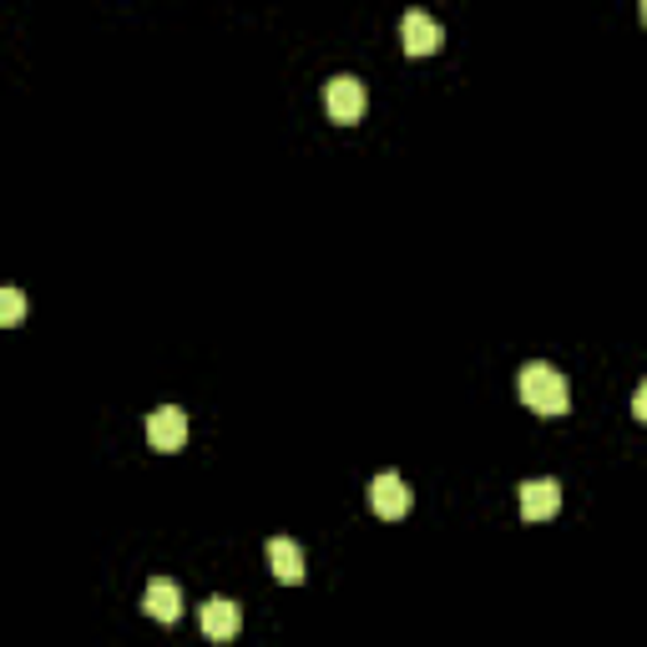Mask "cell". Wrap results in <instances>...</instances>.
I'll return each mask as SVG.
<instances>
[{
  "instance_id": "6da1fadb",
  "label": "cell",
  "mask_w": 647,
  "mask_h": 647,
  "mask_svg": "<svg viewBox=\"0 0 647 647\" xmlns=\"http://www.w3.org/2000/svg\"><path fill=\"white\" fill-rule=\"evenodd\" d=\"M516 390H521V405L531 410V415H567L571 410V384H567V374L557 370V364H541V360H531L527 370L516 374Z\"/></svg>"
},
{
  "instance_id": "7a4b0ae2",
  "label": "cell",
  "mask_w": 647,
  "mask_h": 647,
  "mask_svg": "<svg viewBox=\"0 0 647 647\" xmlns=\"http://www.w3.org/2000/svg\"><path fill=\"white\" fill-rule=\"evenodd\" d=\"M370 506H374V516H384V521H400V516H410V506H415V491L405 486V476L380 471L374 486H370Z\"/></svg>"
},
{
  "instance_id": "3957f363",
  "label": "cell",
  "mask_w": 647,
  "mask_h": 647,
  "mask_svg": "<svg viewBox=\"0 0 647 647\" xmlns=\"http://www.w3.org/2000/svg\"><path fill=\"white\" fill-rule=\"evenodd\" d=\"M364 101H370V97H364V81L350 77V71H344V77H334L330 87H324V111H330L340 127H350V121L364 117Z\"/></svg>"
},
{
  "instance_id": "277c9868",
  "label": "cell",
  "mask_w": 647,
  "mask_h": 647,
  "mask_svg": "<svg viewBox=\"0 0 647 647\" xmlns=\"http://www.w3.org/2000/svg\"><path fill=\"white\" fill-rule=\"evenodd\" d=\"M147 445L163 450V455H173V450L187 445V415L177 405H163L147 415Z\"/></svg>"
},
{
  "instance_id": "5b68a950",
  "label": "cell",
  "mask_w": 647,
  "mask_h": 647,
  "mask_svg": "<svg viewBox=\"0 0 647 647\" xmlns=\"http://www.w3.org/2000/svg\"><path fill=\"white\" fill-rule=\"evenodd\" d=\"M440 41H445V31L435 26V16H425V11H405V21H400V46H405L410 56H430V51H440Z\"/></svg>"
},
{
  "instance_id": "8992f818",
  "label": "cell",
  "mask_w": 647,
  "mask_h": 647,
  "mask_svg": "<svg viewBox=\"0 0 647 647\" xmlns=\"http://www.w3.org/2000/svg\"><path fill=\"white\" fill-rule=\"evenodd\" d=\"M198 623H203V633H208L213 643H228V637H238L243 607L228 602V597H208V602L198 607Z\"/></svg>"
},
{
  "instance_id": "52a82bcc",
  "label": "cell",
  "mask_w": 647,
  "mask_h": 647,
  "mask_svg": "<svg viewBox=\"0 0 647 647\" xmlns=\"http://www.w3.org/2000/svg\"><path fill=\"white\" fill-rule=\"evenodd\" d=\"M561 511V486L551 476H537V481L521 486V516L527 521H551Z\"/></svg>"
},
{
  "instance_id": "ba28073f",
  "label": "cell",
  "mask_w": 647,
  "mask_h": 647,
  "mask_svg": "<svg viewBox=\"0 0 647 647\" xmlns=\"http://www.w3.org/2000/svg\"><path fill=\"white\" fill-rule=\"evenodd\" d=\"M143 612L157 617V623H177L183 617V587L173 577H153L147 581V597H143Z\"/></svg>"
},
{
  "instance_id": "9c48e42d",
  "label": "cell",
  "mask_w": 647,
  "mask_h": 647,
  "mask_svg": "<svg viewBox=\"0 0 647 647\" xmlns=\"http://www.w3.org/2000/svg\"><path fill=\"white\" fill-rule=\"evenodd\" d=\"M268 567H274V577L278 581H304V551H298V541H288V537H274L268 541Z\"/></svg>"
},
{
  "instance_id": "30bf717a",
  "label": "cell",
  "mask_w": 647,
  "mask_h": 647,
  "mask_svg": "<svg viewBox=\"0 0 647 647\" xmlns=\"http://www.w3.org/2000/svg\"><path fill=\"white\" fill-rule=\"evenodd\" d=\"M21 318H26V294L16 284H6V288H0V324H6V330H16Z\"/></svg>"
},
{
  "instance_id": "8fae6325",
  "label": "cell",
  "mask_w": 647,
  "mask_h": 647,
  "mask_svg": "<svg viewBox=\"0 0 647 647\" xmlns=\"http://www.w3.org/2000/svg\"><path fill=\"white\" fill-rule=\"evenodd\" d=\"M633 415H637V420H643V425H647V380L637 384V395H633Z\"/></svg>"
},
{
  "instance_id": "7c38bea8",
  "label": "cell",
  "mask_w": 647,
  "mask_h": 647,
  "mask_svg": "<svg viewBox=\"0 0 647 647\" xmlns=\"http://www.w3.org/2000/svg\"><path fill=\"white\" fill-rule=\"evenodd\" d=\"M643 26H647V0H643Z\"/></svg>"
}]
</instances>
